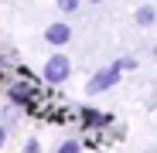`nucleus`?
I'll list each match as a JSON object with an SVG mask.
<instances>
[{
    "mask_svg": "<svg viewBox=\"0 0 157 153\" xmlns=\"http://www.w3.org/2000/svg\"><path fill=\"white\" fill-rule=\"evenodd\" d=\"M72 75V61L65 58V55H51L48 61H44V82H51V85H62L65 78Z\"/></svg>",
    "mask_w": 157,
    "mask_h": 153,
    "instance_id": "1",
    "label": "nucleus"
},
{
    "mask_svg": "<svg viewBox=\"0 0 157 153\" xmlns=\"http://www.w3.org/2000/svg\"><path fill=\"white\" fill-rule=\"evenodd\" d=\"M116 82H120V65H109V68L96 71L92 78H89L86 92H89V95H99V92H106V89H109V85H116Z\"/></svg>",
    "mask_w": 157,
    "mask_h": 153,
    "instance_id": "2",
    "label": "nucleus"
},
{
    "mask_svg": "<svg viewBox=\"0 0 157 153\" xmlns=\"http://www.w3.org/2000/svg\"><path fill=\"white\" fill-rule=\"evenodd\" d=\"M34 92H38V89L28 85V82H14L10 92H7V95H10V106H31V95H34Z\"/></svg>",
    "mask_w": 157,
    "mask_h": 153,
    "instance_id": "3",
    "label": "nucleus"
},
{
    "mask_svg": "<svg viewBox=\"0 0 157 153\" xmlns=\"http://www.w3.org/2000/svg\"><path fill=\"white\" fill-rule=\"evenodd\" d=\"M68 38H72V27H68V24H51V27L44 31V41L48 44H68Z\"/></svg>",
    "mask_w": 157,
    "mask_h": 153,
    "instance_id": "4",
    "label": "nucleus"
},
{
    "mask_svg": "<svg viewBox=\"0 0 157 153\" xmlns=\"http://www.w3.org/2000/svg\"><path fill=\"white\" fill-rule=\"evenodd\" d=\"M154 17H157L154 7H140V10H137V24H154Z\"/></svg>",
    "mask_w": 157,
    "mask_h": 153,
    "instance_id": "5",
    "label": "nucleus"
},
{
    "mask_svg": "<svg viewBox=\"0 0 157 153\" xmlns=\"http://www.w3.org/2000/svg\"><path fill=\"white\" fill-rule=\"evenodd\" d=\"M58 10L62 14H75L78 10V0H58Z\"/></svg>",
    "mask_w": 157,
    "mask_h": 153,
    "instance_id": "6",
    "label": "nucleus"
},
{
    "mask_svg": "<svg viewBox=\"0 0 157 153\" xmlns=\"http://www.w3.org/2000/svg\"><path fill=\"white\" fill-rule=\"evenodd\" d=\"M55 153H78V143H75V140H65V143H62Z\"/></svg>",
    "mask_w": 157,
    "mask_h": 153,
    "instance_id": "7",
    "label": "nucleus"
},
{
    "mask_svg": "<svg viewBox=\"0 0 157 153\" xmlns=\"http://www.w3.org/2000/svg\"><path fill=\"white\" fill-rule=\"evenodd\" d=\"M24 153H41V143H38V140H28V146H24Z\"/></svg>",
    "mask_w": 157,
    "mask_h": 153,
    "instance_id": "8",
    "label": "nucleus"
},
{
    "mask_svg": "<svg viewBox=\"0 0 157 153\" xmlns=\"http://www.w3.org/2000/svg\"><path fill=\"white\" fill-rule=\"evenodd\" d=\"M7 143V129H4V126H0V146H4Z\"/></svg>",
    "mask_w": 157,
    "mask_h": 153,
    "instance_id": "9",
    "label": "nucleus"
},
{
    "mask_svg": "<svg viewBox=\"0 0 157 153\" xmlns=\"http://www.w3.org/2000/svg\"><path fill=\"white\" fill-rule=\"evenodd\" d=\"M154 55H157V48H154Z\"/></svg>",
    "mask_w": 157,
    "mask_h": 153,
    "instance_id": "10",
    "label": "nucleus"
}]
</instances>
